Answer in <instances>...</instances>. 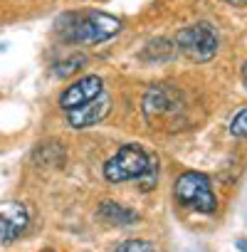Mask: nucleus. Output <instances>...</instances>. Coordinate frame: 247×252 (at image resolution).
<instances>
[{
    "label": "nucleus",
    "instance_id": "1",
    "mask_svg": "<svg viewBox=\"0 0 247 252\" xmlns=\"http://www.w3.org/2000/svg\"><path fill=\"white\" fill-rule=\"evenodd\" d=\"M121 30V20L109 15V13H99V10H89L82 15L67 13L57 20V32L64 42H79V45H96V42H106L111 40L116 32Z\"/></svg>",
    "mask_w": 247,
    "mask_h": 252
},
{
    "label": "nucleus",
    "instance_id": "6",
    "mask_svg": "<svg viewBox=\"0 0 247 252\" xmlns=\"http://www.w3.org/2000/svg\"><path fill=\"white\" fill-rule=\"evenodd\" d=\"M99 94H104V79L99 74H87L72 82L62 94H60V106L64 111H74L89 101H94Z\"/></svg>",
    "mask_w": 247,
    "mask_h": 252
},
{
    "label": "nucleus",
    "instance_id": "2",
    "mask_svg": "<svg viewBox=\"0 0 247 252\" xmlns=\"http://www.w3.org/2000/svg\"><path fill=\"white\" fill-rule=\"evenodd\" d=\"M173 195H176L178 205L198 210V213H205V215L215 213V208H217L210 178L205 173H198V171L181 173L176 178V183H173Z\"/></svg>",
    "mask_w": 247,
    "mask_h": 252
},
{
    "label": "nucleus",
    "instance_id": "13",
    "mask_svg": "<svg viewBox=\"0 0 247 252\" xmlns=\"http://www.w3.org/2000/svg\"><path fill=\"white\" fill-rule=\"evenodd\" d=\"M230 134L237 139H247V109L237 111L230 121Z\"/></svg>",
    "mask_w": 247,
    "mask_h": 252
},
{
    "label": "nucleus",
    "instance_id": "14",
    "mask_svg": "<svg viewBox=\"0 0 247 252\" xmlns=\"http://www.w3.org/2000/svg\"><path fill=\"white\" fill-rule=\"evenodd\" d=\"M114 252H154V245L149 240H126V242H121Z\"/></svg>",
    "mask_w": 247,
    "mask_h": 252
},
{
    "label": "nucleus",
    "instance_id": "8",
    "mask_svg": "<svg viewBox=\"0 0 247 252\" xmlns=\"http://www.w3.org/2000/svg\"><path fill=\"white\" fill-rule=\"evenodd\" d=\"M109 111H111V99L106 94H99L94 101H89L74 111H67V124L72 129H92L101 119H106Z\"/></svg>",
    "mask_w": 247,
    "mask_h": 252
},
{
    "label": "nucleus",
    "instance_id": "7",
    "mask_svg": "<svg viewBox=\"0 0 247 252\" xmlns=\"http://www.w3.org/2000/svg\"><path fill=\"white\" fill-rule=\"evenodd\" d=\"M30 225V213L23 203L10 200L0 205V242H15Z\"/></svg>",
    "mask_w": 247,
    "mask_h": 252
},
{
    "label": "nucleus",
    "instance_id": "11",
    "mask_svg": "<svg viewBox=\"0 0 247 252\" xmlns=\"http://www.w3.org/2000/svg\"><path fill=\"white\" fill-rule=\"evenodd\" d=\"M84 62H87V55H72V57H67V60H60V62L55 64V74H57L60 79H64V77L74 74Z\"/></svg>",
    "mask_w": 247,
    "mask_h": 252
},
{
    "label": "nucleus",
    "instance_id": "12",
    "mask_svg": "<svg viewBox=\"0 0 247 252\" xmlns=\"http://www.w3.org/2000/svg\"><path fill=\"white\" fill-rule=\"evenodd\" d=\"M144 57L146 60H166V57H171V47H168L166 40H154L144 50Z\"/></svg>",
    "mask_w": 247,
    "mask_h": 252
},
{
    "label": "nucleus",
    "instance_id": "9",
    "mask_svg": "<svg viewBox=\"0 0 247 252\" xmlns=\"http://www.w3.org/2000/svg\"><path fill=\"white\" fill-rule=\"evenodd\" d=\"M99 220L106 222V225H114V227H126V225H134L139 222V213L121 205V203H114V200H104L99 203V210H96Z\"/></svg>",
    "mask_w": 247,
    "mask_h": 252
},
{
    "label": "nucleus",
    "instance_id": "15",
    "mask_svg": "<svg viewBox=\"0 0 247 252\" xmlns=\"http://www.w3.org/2000/svg\"><path fill=\"white\" fill-rule=\"evenodd\" d=\"M237 250H240V252H247V240L240 237V240H237Z\"/></svg>",
    "mask_w": 247,
    "mask_h": 252
},
{
    "label": "nucleus",
    "instance_id": "18",
    "mask_svg": "<svg viewBox=\"0 0 247 252\" xmlns=\"http://www.w3.org/2000/svg\"><path fill=\"white\" fill-rule=\"evenodd\" d=\"M42 252H55V250H42Z\"/></svg>",
    "mask_w": 247,
    "mask_h": 252
},
{
    "label": "nucleus",
    "instance_id": "3",
    "mask_svg": "<svg viewBox=\"0 0 247 252\" xmlns=\"http://www.w3.org/2000/svg\"><path fill=\"white\" fill-rule=\"evenodd\" d=\"M183 109V94L171 84H154L144 96V116L156 129L163 124H176Z\"/></svg>",
    "mask_w": 247,
    "mask_h": 252
},
{
    "label": "nucleus",
    "instance_id": "4",
    "mask_svg": "<svg viewBox=\"0 0 247 252\" xmlns=\"http://www.w3.org/2000/svg\"><path fill=\"white\" fill-rule=\"evenodd\" d=\"M149 158H151V154L141 144H126L104 163V178L109 183L139 181L144 176V171L149 168Z\"/></svg>",
    "mask_w": 247,
    "mask_h": 252
},
{
    "label": "nucleus",
    "instance_id": "16",
    "mask_svg": "<svg viewBox=\"0 0 247 252\" xmlns=\"http://www.w3.org/2000/svg\"><path fill=\"white\" fill-rule=\"evenodd\" d=\"M242 84H245V87H247V62H245V64H242Z\"/></svg>",
    "mask_w": 247,
    "mask_h": 252
},
{
    "label": "nucleus",
    "instance_id": "10",
    "mask_svg": "<svg viewBox=\"0 0 247 252\" xmlns=\"http://www.w3.org/2000/svg\"><path fill=\"white\" fill-rule=\"evenodd\" d=\"M158 166H161V163H158V158H156V156H151V158H149V168H146V171H144V176L136 181V183H139L136 188H141V190H146V193H149V190H154V188L158 186V171H161Z\"/></svg>",
    "mask_w": 247,
    "mask_h": 252
},
{
    "label": "nucleus",
    "instance_id": "5",
    "mask_svg": "<svg viewBox=\"0 0 247 252\" xmlns=\"http://www.w3.org/2000/svg\"><path fill=\"white\" fill-rule=\"evenodd\" d=\"M217 32L210 23H195L183 28L176 35V47L190 60V62H210L217 55Z\"/></svg>",
    "mask_w": 247,
    "mask_h": 252
},
{
    "label": "nucleus",
    "instance_id": "17",
    "mask_svg": "<svg viewBox=\"0 0 247 252\" xmlns=\"http://www.w3.org/2000/svg\"><path fill=\"white\" fill-rule=\"evenodd\" d=\"M227 3H230V5H237V8H240V5H247V0H227Z\"/></svg>",
    "mask_w": 247,
    "mask_h": 252
}]
</instances>
